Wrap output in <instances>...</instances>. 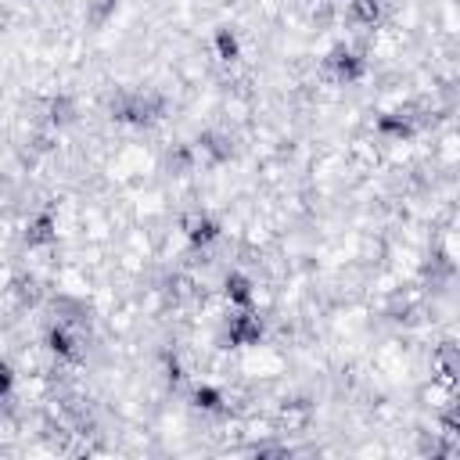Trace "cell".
Returning a JSON list of instances; mask_svg holds the SVG:
<instances>
[{
    "instance_id": "6da1fadb",
    "label": "cell",
    "mask_w": 460,
    "mask_h": 460,
    "mask_svg": "<svg viewBox=\"0 0 460 460\" xmlns=\"http://www.w3.org/2000/svg\"><path fill=\"white\" fill-rule=\"evenodd\" d=\"M108 115L119 126H133V129H151L155 122H162L169 115V97L155 86L144 90H119L108 101Z\"/></svg>"
},
{
    "instance_id": "7a4b0ae2",
    "label": "cell",
    "mask_w": 460,
    "mask_h": 460,
    "mask_svg": "<svg viewBox=\"0 0 460 460\" xmlns=\"http://www.w3.org/2000/svg\"><path fill=\"white\" fill-rule=\"evenodd\" d=\"M367 54L363 50H356V47H349V43H334L327 54H323V72L338 83V86H352V83H359L363 75H367Z\"/></svg>"
},
{
    "instance_id": "3957f363",
    "label": "cell",
    "mask_w": 460,
    "mask_h": 460,
    "mask_svg": "<svg viewBox=\"0 0 460 460\" xmlns=\"http://www.w3.org/2000/svg\"><path fill=\"white\" fill-rule=\"evenodd\" d=\"M262 338H266V323L255 309H234L226 316V327H223L226 349H255Z\"/></svg>"
},
{
    "instance_id": "277c9868",
    "label": "cell",
    "mask_w": 460,
    "mask_h": 460,
    "mask_svg": "<svg viewBox=\"0 0 460 460\" xmlns=\"http://www.w3.org/2000/svg\"><path fill=\"white\" fill-rule=\"evenodd\" d=\"M194 151H198V158H205L208 165H226V162H234V155H237V140H234L230 129L208 126V129L198 133Z\"/></svg>"
},
{
    "instance_id": "5b68a950",
    "label": "cell",
    "mask_w": 460,
    "mask_h": 460,
    "mask_svg": "<svg viewBox=\"0 0 460 460\" xmlns=\"http://www.w3.org/2000/svg\"><path fill=\"white\" fill-rule=\"evenodd\" d=\"M43 349L58 359V363H79L83 359V338L75 327L54 320L47 331H43Z\"/></svg>"
},
{
    "instance_id": "8992f818",
    "label": "cell",
    "mask_w": 460,
    "mask_h": 460,
    "mask_svg": "<svg viewBox=\"0 0 460 460\" xmlns=\"http://www.w3.org/2000/svg\"><path fill=\"white\" fill-rule=\"evenodd\" d=\"M180 230H183V237H187L190 248H212L223 237L219 219L208 216V212H183L180 216Z\"/></svg>"
},
{
    "instance_id": "52a82bcc",
    "label": "cell",
    "mask_w": 460,
    "mask_h": 460,
    "mask_svg": "<svg viewBox=\"0 0 460 460\" xmlns=\"http://www.w3.org/2000/svg\"><path fill=\"white\" fill-rule=\"evenodd\" d=\"M22 241H25V248H32V252L58 244V216H54L50 208L36 212V216L25 223V234H22Z\"/></svg>"
},
{
    "instance_id": "ba28073f",
    "label": "cell",
    "mask_w": 460,
    "mask_h": 460,
    "mask_svg": "<svg viewBox=\"0 0 460 460\" xmlns=\"http://www.w3.org/2000/svg\"><path fill=\"white\" fill-rule=\"evenodd\" d=\"M79 122V104H75V97L72 93H54L50 101H47V108H43V126H50V129H68V126H75Z\"/></svg>"
},
{
    "instance_id": "9c48e42d",
    "label": "cell",
    "mask_w": 460,
    "mask_h": 460,
    "mask_svg": "<svg viewBox=\"0 0 460 460\" xmlns=\"http://www.w3.org/2000/svg\"><path fill=\"white\" fill-rule=\"evenodd\" d=\"M223 298H226L234 309H252V305H255V284H252V277L241 273V270H230V273L223 277Z\"/></svg>"
},
{
    "instance_id": "30bf717a",
    "label": "cell",
    "mask_w": 460,
    "mask_h": 460,
    "mask_svg": "<svg viewBox=\"0 0 460 460\" xmlns=\"http://www.w3.org/2000/svg\"><path fill=\"white\" fill-rule=\"evenodd\" d=\"M190 406L201 410V413H208V417H223V413L230 410V399L223 395V388L201 381V385L190 388Z\"/></svg>"
},
{
    "instance_id": "8fae6325",
    "label": "cell",
    "mask_w": 460,
    "mask_h": 460,
    "mask_svg": "<svg viewBox=\"0 0 460 460\" xmlns=\"http://www.w3.org/2000/svg\"><path fill=\"white\" fill-rule=\"evenodd\" d=\"M11 298H14L22 309H40L43 298H47V288H43L32 273H18V277L11 280Z\"/></svg>"
},
{
    "instance_id": "7c38bea8",
    "label": "cell",
    "mask_w": 460,
    "mask_h": 460,
    "mask_svg": "<svg viewBox=\"0 0 460 460\" xmlns=\"http://www.w3.org/2000/svg\"><path fill=\"white\" fill-rule=\"evenodd\" d=\"M212 50H216V58H219L223 65H237V61H241V36H237V29L219 25V29L212 32Z\"/></svg>"
},
{
    "instance_id": "4fadbf2b",
    "label": "cell",
    "mask_w": 460,
    "mask_h": 460,
    "mask_svg": "<svg viewBox=\"0 0 460 460\" xmlns=\"http://www.w3.org/2000/svg\"><path fill=\"white\" fill-rule=\"evenodd\" d=\"M194 165H198V151H194V144L172 140V144L165 147V169H169V172L183 176V172H190Z\"/></svg>"
},
{
    "instance_id": "5bb4252c",
    "label": "cell",
    "mask_w": 460,
    "mask_h": 460,
    "mask_svg": "<svg viewBox=\"0 0 460 460\" xmlns=\"http://www.w3.org/2000/svg\"><path fill=\"white\" fill-rule=\"evenodd\" d=\"M345 7H349V18L356 25H363V29H374L381 22V14H385L381 0H345Z\"/></svg>"
},
{
    "instance_id": "9a60e30c",
    "label": "cell",
    "mask_w": 460,
    "mask_h": 460,
    "mask_svg": "<svg viewBox=\"0 0 460 460\" xmlns=\"http://www.w3.org/2000/svg\"><path fill=\"white\" fill-rule=\"evenodd\" d=\"M115 14H119V0H86L83 22H86L90 29H104Z\"/></svg>"
},
{
    "instance_id": "2e32d148",
    "label": "cell",
    "mask_w": 460,
    "mask_h": 460,
    "mask_svg": "<svg viewBox=\"0 0 460 460\" xmlns=\"http://www.w3.org/2000/svg\"><path fill=\"white\" fill-rule=\"evenodd\" d=\"M58 151V129L40 126L29 133V155H54Z\"/></svg>"
},
{
    "instance_id": "e0dca14e",
    "label": "cell",
    "mask_w": 460,
    "mask_h": 460,
    "mask_svg": "<svg viewBox=\"0 0 460 460\" xmlns=\"http://www.w3.org/2000/svg\"><path fill=\"white\" fill-rule=\"evenodd\" d=\"M14 385H18V370L7 359H0V406H7L14 399Z\"/></svg>"
},
{
    "instance_id": "ac0fdd59",
    "label": "cell",
    "mask_w": 460,
    "mask_h": 460,
    "mask_svg": "<svg viewBox=\"0 0 460 460\" xmlns=\"http://www.w3.org/2000/svg\"><path fill=\"white\" fill-rule=\"evenodd\" d=\"M0 420H4V406H0Z\"/></svg>"
}]
</instances>
